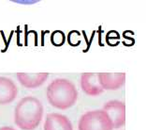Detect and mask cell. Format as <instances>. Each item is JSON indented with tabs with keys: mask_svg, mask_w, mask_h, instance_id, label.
Here are the masks:
<instances>
[{
	"mask_svg": "<svg viewBox=\"0 0 146 130\" xmlns=\"http://www.w3.org/2000/svg\"><path fill=\"white\" fill-rule=\"evenodd\" d=\"M48 102L54 108L61 110L70 108L78 99V91L75 85L67 78L54 79L47 87Z\"/></svg>",
	"mask_w": 146,
	"mask_h": 130,
	"instance_id": "2",
	"label": "cell"
},
{
	"mask_svg": "<svg viewBox=\"0 0 146 130\" xmlns=\"http://www.w3.org/2000/svg\"><path fill=\"white\" fill-rule=\"evenodd\" d=\"M18 94V88L11 79L0 76V105H8L14 101Z\"/></svg>",
	"mask_w": 146,
	"mask_h": 130,
	"instance_id": "7",
	"label": "cell"
},
{
	"mask_svg": "<svg viewBox=\"0 0 146 130\" xmlns=\"http://www.w3.org/2000/svg\"><path fill=\"white\" fill-rule=\"evenodd\" d=\"M0 130H16V129L11 127V126H3V127L0 128Z\"/></svg>",
	"mask_w": 146,
	"mask_h": 130,
	"instance_id": "11",
	"label": "cell"
},
{
	"mask_svg": "<svg viewBox=\"0 0 146 130\" xmlns=\"http://www.w3.org/2000/svg\"><path fill=\"white\" fill-rule=\"evenodd\" d=\"M44 130H73V126L67 116L60 113H50L45 120Z\"/></svg>",
	"mask_w": 146,
	"mask_h": 130,
	"instance_id": "9",
	"label": "cell"
},
{
	"mask_svg": "<svg viewBox=\"0 0 146 130\" xmlns=\"http://www.w3.org/2000/svg\"><path fill=\"white\" fill-rule=\"evenodd\" d=\"M113 125L103 109L85 112L79 120L78 130H112Z\"/></svg>",
	"mask_w": 146,
	"mask_h": 130,
	"instance_id": "3",
	"label": "cell"
},
{
	"mask_svg": "<svg viewBox=\"0 0 146 130\" xmlns=\"http://www.w3.org/2000/svg\"><path fill=\"white\" fill-rule=\"evenodd\" d=\"M81 88L89 96H98L103 92L104 90L99 85L98 73H84L80 80Z\"/></svg>",
	"mask_w": 146,
	"mask_h": 130,
	"instance_id": "6",
	"label": "cell"
},
{
	"mask_svg": "<svg viewBox=\"0 0 146 130\" xmlns=\"http://www.w3.org/2000/svg\"><path fill=\"white\" fill-rule=\"evenodd\" d=\"M99 85L103 90L115 91L125 82V73H98Z\"/></svg>",
	"mask_w": 146,
	"mask_h": 130,
	"instance_id": "5",
	"label": "cell"
},
{
	"mask_svg": "<svg viewBox=\"0 0 146 130\" xmlns=\"http://www.w3.org/2000/svg\"><path fill=\"white\" fill-rule=\"evenodd\" d=\"M103 110L111 119L114 128H121L125 123V106L122 101L111 100L103 106Z\"/></svg>",
	"mask_w": 146,
	"mask_h": 130,
	"instance_id": "4",
	"label": "cell"
},
{
	"mask_svg": "<svg viewBox=\"0 0 146 130\" xmlns=\"http://www.w3.org/2000/svg\"><path fill=\"white\" fill-rule=\"evenodd\" d=\"M16 76L23 87L26 89H36L46 82L49 77V74L48 73H38V74L18 73Z\"/></svg>",
	"mask_w": 146,
	"mask_h": 130,
	"instance_id": "8",
	"label": "cell"
},
{
	"mask_svg": "<svg viewBox=\"0 0 146 130\" xmlns=\"http://www.w3.org/2000/svg\"><path fill=\"white\" fill-rule=\"evenodd\" d=\"M43 117V106L38 98L26 96L20 100L14 110L15 125L22 130H34Z\"/></svg>",
	"mask_w": 146,
	"mask_h": 130,
	"instance_id": "1",
	"label": "cell"
},
{
	"mask_svg": "<svg viewBox=\"0 0 146 130\" xmlns=\"http://www.w3.org/2000/svg\"><path fill=\"white\" fill-rule=\"evenodd\" d=\"M51 42L54 46H62L66 42V36L65 33L61 30H55L51 34Z\"/></svg>",
	"mask_w": 146,
	"mask_h": 130,
	"instance_id": "10",
	"label": "cell"
}]
</instances>
